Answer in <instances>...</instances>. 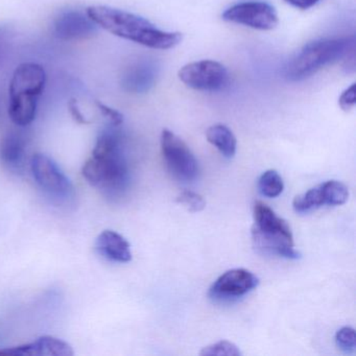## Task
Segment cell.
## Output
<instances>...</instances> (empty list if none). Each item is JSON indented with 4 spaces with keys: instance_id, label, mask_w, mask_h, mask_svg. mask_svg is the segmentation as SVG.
I'll list each match as a JSON object with an SVG mask.
<instances>
[{
    "instance_id": "6da1fadb",
    "label": "cell",
    "mask_w": 356,
    "mask_h": 356,
    "mask_svg": "<svg viewBox=\"0 0 356 356\" xmlns=\"http://www.w3.org/2000/svg\"><path fill=\"white\" fill-rule=\"evenodd\" d=\"M115 128L118 127L112 126L99 135L92 155L82 168L84 178L112 199L122 197L131 181L122 137Z\"/></svg>"
},
{
    "instance_id": "7a4b0ae2",
    "label": "cell",
    "mask_w": 356,
    "mask_h": 356,
    "mask_svg": "<svg viewBox=\"0 0 356 356\" xmlns=\"http://www.w3.org/2000/svg\"><path fill=\"white\" fill-rule=\"evenodd\" d=\"M86 13L97 26L114 36L149 49L162 51L174 49L183 39L181 33L163 32L145 18L124 10L107 6H92L86 10Z\"/></svg>"
},
{
    "instance_id": "3957f363",
    "label": "cell",
    "mask_w": 356,
    "mask_h": 356,
    "mask_svg": "<svg viewBox=\"0 0 356 356\" xmlns=\"http://www.w3.org/2000/svg\"><path fill=\"white\" fill-rule=\"evenodd\" d=\"M47 84L44 68L37 63H22L16 68L9 88V116L24 128L34 122L39 97Z\"/></svg>"
},
{
    "instance_id": "277c9868",
    "label": "cell",
    "mask_w": 356,
    "mask_h": 356,
    "mask_svg": "<svg viewBox=\"0 0 356 356\" xmlns=\"http://www.w3.org/2000/svg\"><path fill=\"white\" fill-rule=\"evenodd\" d=\"M253 214L252 235L256 248L287 259L300 257L299 252L293 248V232L286 220L279 218L270 206L261 201L254 204Z\"/></svg>"
},
{
    "instance_id": "5b68a950",
    "label": "cell",
    "mask_w": 356,
    "mask_h": 356,
    "mask_svg": "<svg viewBox=\"0 0 356 356\" xmlns=\"http://www.w3.org/2000/svg\"><path fill=\"white\" fill-rule=\"evenodd\" d=\"M353 43L349 39H328L305 45L285 68V76L291 82L310 78L329 64L345 57Z\"/></svg>"
},
{
    "instance_id": "8992f818",
    "label": "cell",
    "mask_w": 356,
    "mask_h": 356,
    "mask_svg": "<svg viewBox=\"0 0 356 356\" xmlns=\"http://www.w3.org/2000/svg\"><path fill=\"white\" fill-rule=\"evenodd\" d=\"M31 170L37 184L54 202L67 203L74 197L72 182L53 158L35 154L31 160Z\"/></svg>"
},
{
    "instance_id": "52a82bcc",
    "label": "cell",
    "mask_w": 356,
    "mask_h": 356,
    "mask_svg": "<svg viewBox=\"0 0 356 356\" xmlns=\"http://www.w3.org/2000/svg\"><path fill=\"white\" fill-rule=\"evenodd\" d=\"M161 151L170 174L182 182H191L199 174V165L188 145L170 130L161 134Z\"/></svg>"
},
{
    "instance_id": "ba28073f",
    "label": "cell",
    "mask_w": 356,
    "mask_h": 356,
    "mask_svg": "<svg viewBox=\"0 0 356 356\" xmlns=\"http://www.w3.org/2000/svg\"><path fill=\"white\" fill-rule=\"evenodd\" d=\"M181 82L197 91H220L228 83V72L222 64L211 60L193 62L179 70Z\"/></svg>"
},
{
    "instance_id": "9c48e42d",
    "label": "cell",
    "mask_w": 356,
    "mask_h": 356,
    "mask_svg": "<svg viewBox=\"0 0 356 356\" xmlns=\"http://www.w3.org/2000/svg\"><path fill=\"white\" fill-rule=\"evenodd\" d=\"M222 19L259 31H270L279 24L276 10L262 1L237 3L222 13Z\"/></svg>"
},
{
    "instance_id": "30bf717a",
    "label": "cell",
    "mask_w": 356,
    "mask_h": 356,
    "mask_svg": "<svg viewBox=\"0 0 356 356\" xmlns=\"http://www.w3.org/2000/svg\"><path fill=\"white\" fill-rule=\"evenodd\" d=\"M257 277L245 268H233L218 277L210 287L209 296L216 301L243 297L257 287Z\"/></svg>"
},
{
    "instance_id": "8fae6325",
    "label": "cell",
    "mask_w": 356,
    "mask_h": 356,
    "mask_svg": "<svg viewBox=\"0 0 356 356\" xmlns=\"http://www.w3.org/2000/svg\"><path fill=\"white\" fill-rule=\"evenodd\" d=\"M97 32V26L87 13L76 10L62 12L54 24V33L64 41L84 40Z\"/></svg>"
},
{
    "instance_id": "7c38bea8",
    "label": "cell",
    "mask_w": 356,
    "mask_h": 356,
    "mask_svg": "<svg viewBox=\"0 0 356 356\" xmlns=\"http://www.w3.org/2000/svg\"><path fill=\"white\" fill-rule=\"evenodd\" d=\"M72 346L54 337H41L33 343L0 349V356H72Z\"/></svg>"
},
{
    "instance_id": "4fadbf2b",
    "label": "cell",
    "mask_w": 356,
    "mask_h": 356,
    "mask_svg": "<svg viewBox=\"0 0 356 356\" xmlns=\"http://www.w3.org/2000/svg\"><path fill=\"white\" fill-rule=\"evenodd\" d=\"M28 139L22 131H9L0 143V162L14 172H22L26 163Z\"/></svg>"
},
{
    "instance_id": "5bb4252c",
    "label": "cell",
    "mask_w": 356,
    "mask_h": 356,
    "mask_svg": "<svg viewBox=\"0 0 356 356\" xmlns=\"http://www.w3.org/2000/svg\"><path fill=\"white\" fill-rule=\"evenodd\" d=\"M157 78L155 65L147 61H139L127 68L122 76V86L133 93L147 92L154 86Z\"/></svg>"
},
{
    "instance_id": "9a60e30c",
    "label": "cell",
    "mask_w": 356,
    "mask_h": 356,
    "mask_svg": "<svg viewBox=\"0 0 356 356\" xmlns=\"http://www.w3.org/2000/svg\"><path fill=\"white\" fill-rule=\"evenodd\" d=\"M97 252L107 259L115 262H129L132 259L130 243L120 233L105 230L95 243Z\"/></svg>"
},
{
    "instance_id": "2e32d148",
    "label": "cell",
    "mask_w": 356,
    "mask_h": 356,
    "mask_svg": "<svg viewBox=\"0 0 356 356\" xmlns=\"http://www.w3.org/2000/svg\"><path fill=\"white\" fill-rule=\"evenodd\" d=\"M206 137L224 157H234L236 153L237 141L232 131L228 127L224 124H214L208 129Z\"/></svg>"
},
{
    "instance_id": "e0dca14e",
    "label": "cell",
    "mask_w": 356,
    "mask_h": 356,
    "mask_svg": "<svg viewBox=\"0 0 356 356\" xmlns=\"http://www.w3.org/2000/svg\"><path fill=\"white\" fill-rule=\"evenodd\" d=\"M324 205V197H323L321 185L309 189L303 195H297L293 202V210L297 213H308V212L318 209Z\"/></svg>"
},
{
    "instance_id": "ac0fdd59",
    "label": "cell",
    "mask_w": 356,
    "mask_h": 356,
    "mask_svg": "<svg viewBox=\"0 0 356 356\" xmlns=\"http://www.w3.org/2000/svg\"><path fill=\"white\" fill-rule=\"evenodd\" d=\"M325 205L341 206L349 199V191L343 183L330 180L321 184Z\"/></svg>"
},
{
    "instance_id": "d6986e66",
    "label": "cell",
    "mask_w": 356,
    "mask_h": 356,
    "mask_svg": "<svg viewBox=\"0 0 356 356\" xmlns=\"http://www.w3.org/2000/svg\"><path fill=\"white\" fill-rule=\"evenodd\" d=\"M284 188V183L278 172L268 170L260 176L258 180V189L260 193L266 197H276Z\"/></svg>"
},
{
    "instance_id": "ffe728a7",
    "label": "cell",
    "mask_w": 356,
    "mask_h": 356,
    "mask_svg": "<svg viewBox=\"0 0 356 356\" xmlns=\"http://www.w3.org/2000/svg\"><path fill=\"white\" fill-rule=\"evenodd\" d=\"M200 355L202 356H239L241 355V350L236 345L228 341H220L203 348Z\"/></svg>"
},
{
    "instance_id": "44dd1931",
    "label": "cell",
    "mask_w": 356,
    "mask_h": 356,
    "mask_svg": "<svg viewBox=\"0 0 356 356\" xmlns=\"http://www.w3.org/2000/svg\"><path fill=\"white\" fill-rule=\"evenodd\" d=\"M176 201L193 213L202 211L206 207L205 200L195 191H183L182 193H179Z\"/></svg>"
},
{
    "instance_id": "7402d4cb",
    "label": "cell",
    "mask_w": 356,
    "mask_h": 356,
    "mask_svg": "<svg viewBox=\"0 0 356 356\" xmlns=\"http://www.w3.org/2000/svg\"><path fill=\"white\" fill-rule=\"evenodd\" d=\"M335 343L341 351L351 353L356 347L355 331L352 327H343L335 334Z\"/></svg>"
},
{
    "instance_id": "603a6c76",
    "label": "cell",
    "mask_w": 356,
    "mask_h": 356,
    "mask_svg": "<svg viewBox=\"0 0 356 356\" xmlns=\"http://www.w3.org/2000/svg\"><path fill=\"white\" fill-rule=\"evenodd\" d=\"M97 106L101 113L109 120L111 126H122V122H124V115L120 111L113 109V108L108 107L105 104H102L101 102H97Z\"/></svg>"
},
{
    "instance_id": "cb8c5ba5",
    "label": "cell",
    "mask_w": 356,
    "mask_h": 356,
    "mask_svg": "<svg viewBox=\"0 0 356 356\" xmlns=\"http://www.w3.org/2000/svg\"><path fill=\"white\" fill-rule=\"evenodd\" d=\"M355 84H352L349 88L346 89L339 99V105L341 109L345 112H349L355 106Z\"/></svg>"
},
{
    "instance_id": "d4e9b609",
    "label": "cell",
    "mask_w": 356,
    "mask_h": 356,
    "mask_svg": "<svg viewBox=\"0 0 356 356\" xmlns=\"http://www.w3.org/2000/svg\"><path fill=\"white\" fill-rule=\"evenodd\" d=\"M68 109H70V114H72V118L74 122H78L80 124H89L88 120L85 118L81 112L80 108H79L78 101L76 99H72L68 102Z\"/></svg>"
},
{
    "instance_id": "484cf974",
    "label": "cell",
    "mask_w": 356,
    "mask_h": 356,
    "mask_svg": "<svg viewBox=\"0 0 356 356\" xmlns=\"http://www.w3.org/2000/svg\"><path fill=\"white\" fill-rule=\"evenodd\" d=\"M287 5L300 10H308L314 7L321 0H284Z\"/></svg>"
}]
</instances>
